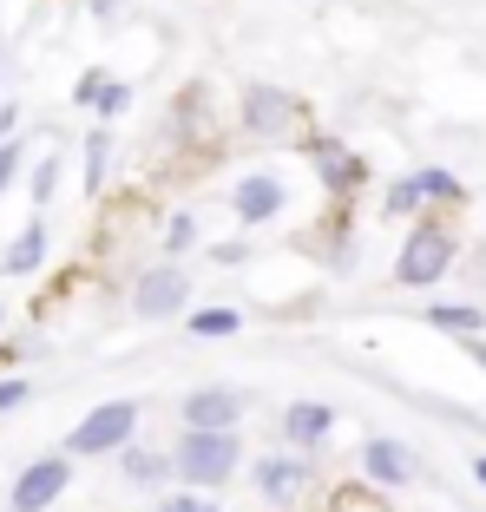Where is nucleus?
Here are the masks:
<instances>
[{"instance_id": "1", "label": "nucleus", "mask_w": 486, "mask_h": 512, "mask_svg": "<svg viewBox=\"0 0 486 512\" xmlns=\"http://www.w3.org/2000/svg\"><path fill=\"white\" fill-rule=\"evenodd\" d=\"M454 263H460V230H454V217L427 211L421 224H408L388 283H395V289H441L447 276H454Z\"/></svg>"}, {"instance_id": "2", "label": "nucleus", "mask_w": 486, "mask_h": 512, "mask_svg": "<svg viewBox=\"0 0 486 512\" xmlns=\"http://www.w3.org/2000/svg\"><path fill=\"white\" fill-rule=\"evenodd\" d=\"M171 460H178V486H191V493H224L250 467L243 434H211V427H178Z\"/></svg>"}, {"instance_id": "3", "label": "nucleus", "mask_w": 486, "mask_h": 512, "mask_svg": "<svg viewBox=\"0 0 486 512\" xmlns=\"http://www.w3.org/2000/svg\"><path fill=\"white\" fill-rule=\"evenodd\" d=\"M237 132L250 138V145H296V138H309L303 92L270 86V79H250V86L237 92Z\"/></svg>"}, {"instance_id": "4", "label": "nucleus", "mask_w": 486, "mask_h": 512, "mask_svg": "<svg viewBox=\"0 0 486 512\" xmlns=\"http://www.w3.org/2000/svg\"><path fill=\"white\" fill-rule=\"evenodd\" d=\"M138 427H145V401L112 394V401H99V407H86V414H79L60 453H73V460H112V453H125L138 440Z\"/></svg>"}, {"instance_id": "5", "label": "nucleus", "mask_w": 486, "mask_h": 512, "mask_svg": "<svg viewBox=\"0 0 486 512\" xmlns=\"http://www.w3.org/2000/svg\"><path fill=\"white\" fill-rule=\"evenodd\" d=\"M243 480L257 486V499H263V506H276V512H296L309 493H316V480H322V453L263 447L257 460L243 467Z\"/></svg>"}, {"instance_id": "6", "label": "nucleus", "mask_w": 486, "mask_h": 512, "mask_svg": "<svg viewBox=\"0 0 486 512\" xmlns=\"http://www.w3.org/2000/svg\"><path fill=\"white\" fill-rule=\"evenodd\" d=\"M289 204H296V184H289V171H276V165L243 171V178H230V191H224V211L237 217L243 230H270V224H283Z\"/></svg>"}, {"instance_id": "7", "label": "nucleus", "mask_w": 486, "mask_h": 512, "mask_svg": "<svg viewBox=\"0 0 486 512\" xmlns=\"http://www.w3.org/2000/svg\"><path fill=\"white\" fill-rule=\"evenodd\" d=\"M191 296H198V276L184 270L178 256H158L152 270H138V283H132V316L138 322H184Z\"/></svg>"}, {"instance_id": "8", "label": "nucleus", "mask_w": 486, "mask_h": 512, "mask_svg": "<svg viewBox=\"0 0 486 512\" xmlns=\"http://www.w3.org/2000/svg\"><path fill=\"white\" fill-rule=\"evenodd\" d=\"M303 151H309V171H316L322 197H335V204L362 197V184H368V158L349 145V138H335V132H309V138H303Z\"/></svg>"}, {"instance_id": "9", "label": "nucleus", "mask_w": 486, "mask_h": 512, "mask_svg": "<svg viewBox=\"0 0 486 512\" xmlns=\"http://www.w3.org/2000/svg\"><path fill=\"white\" fill-rule=\"evenodd\" d=\"M355 467H362V486H375V493H401V486H421V453H414V440L401 434H368L362 453H355Z\"/></svg>"}, {"instance_id": "10", "label": "nucleus", "mask_w": 486, "mask_h": 512, "mask_svg": "<svg viewBox=\"0 0 486 512\" xmlns=\"http://www.w3.org/2000/svg\"><path fill=\"white\" fill-rule=\"evenodd\" d=\"M66 493H73V453H40V460H27L14 473L7 512H53Z\"/></svg>"}, {"instance_id": "11", "label": "nucleus", "mask_w": 486, "mask_h": 512, "mask_svg": "<svg viewBox=\"0 0 486 512\" xmlns=\"http://www.w3.org/2000/svg\"><path fill=\"white\" fill-rule=\"evenodd\" d=\"M243 414H250V394L230 381H204L178 401V427H211V434H243Z\"/></svg>"}, {"instance_id": "12", "label": "nucleus", "mask_w": 486, "mask_h": 512, "mask_svg": "<svg viewBox=\"0 0 486 512\" xmlns=\"http://www.w3.org/2000/svg\"><path fill=\"white\" fill-rule=\"evenodd\" d=\"M112 473H119V486H132V493H171V486H178L171 447H152V440H132L125 453H112Z\"/></svg>"}, {"instance_id": "13", "label": "nucleus", "mask_w": 486, "mask_h": 512, "mask_svg": "<svg viewBox=\"0 0 486 512\" xmlns=\"http://www.w3.org/2000/svg\"><path fill=\"white\" fill-rule=\"evenodd\" d=\"M335 421H342V414H335L329 401H289L283 414H276V440H283V447H296V453H322L335 440Z\"/></svg>"}, {"instance_id": "14", "label": "nucleus", "mask_w": 486, "mask_h": 512, "mask_svg": "<svg viewBox=\"0 0 486 512\" xmlns=\"http://www.w3.org/2000/svg\"><path fill=\"white\" fill-rule=\"evenodd\" d=\"M132 99H138V86L132 79H112L106 66H86V73L73 79V106H86L99 125H119L125 112H132Z\"/></svg>"}, {"instance_id": "15", "label": "nucleus", "mask_w": 486, "mask_h": 512, "mask_svg": "<svg viewBox=\"0 0 486 512\" xmlns=\"http://www.w3.org/2000/svg\"><path fill=\"white\" fill-rule=\"evenodd\" d=\"M46 250H53V237H46V217H27V224L14 230V237L0 243V276H40L46 270Z\"/></svg>"}, {"instance_id": "16", "label": "nucleus", "mask_w": 486, "mask_h": 512, "mask_svg": "<svg viewBox=\"0 0 486 512\" xmlns=\"http://www.w3.org/2000/svg\"><path fill=\"white\" fill-rule=\"evenodd\" d=\"M421 322L441 329V335H454V342H467V335H486V302L480 296H434L421 309Z\"/></svg>"}, {"instance_id": "17", "label": "nucleus", "mask_w": 486, "mask_h": 512, "mask_svg": "<svg viewBox=\"0 0 486 512\" xmlns=\"http://www.w3.org/2000/svg\"><path fill=\"white\" fill-rule=\"evenodd\" d=\"M381 224H421L427 217V191H421V171H395L381 184V204H375Z\"/></svg>"}, {"instance_id": "18", "label": "nucleus", "mask_w": 486, "mask_h": 512, "mask_svg": "<svg viewBox=\"0 0 486 512\" xmlns=\"http://www.w3.org/2000/svg\"><path fill=\"white\" fill-rule=\"evenodd\" d=\"M112 158H119V138H112V125H92V132H86V145H79V178H86V197H99V191H106Z\"/></svg>"}, {"instance_id": "19", "label": "nucleus", "mask_w": 486, "mask_h": 512, "mask_svg": "<svg viewBox=\"0 0 486 512\" xmlns=\"http://www.w3.org/2000/svg\"><path fill=\"white\" fill-rule=\"evenodd\" d=\"M421 171V191H427V211H441V217H454V211H467V184L454 178L447 165H414Z\"/></svg>"}, {"instance_id": "20", "label": "nucleus", "mask_w": 486, "mask_h": 512, "mask_svg": "<svg viewBox=\"0 0 486 512\" xmlns=\"http://www.w3.org/2000/svg\"><path fill=\"white\" fill-rule=\"evenodd\" d=\"M243 322H250V309L217 302V309H191V316H184V335H198V342H224V335H237Z\"/></svg>"}, {"instance_id": "21", "label": "nucleus", "mask_w": 486, "mask_h": 512, "mask_svg": "<svg viewBox=\"0 0 486 512\" xmlns=\"http://www.w3.org/2000/svg\"><path fill=\"white\" fill-rule=\"evenodd\" d=\"M60 151H40V165H33V178H27V197H33V217H46V204L60 197Z\"/></svg>"}, {"instance_id": "22", "label": "nucleus", "mask_w": 486, "mask_h": 512, "mask_svg": "<svg viewBox=\"0 0 486 512\" xmlns=\"http://www.w3.org/2000/svg\"><path fill=\"white\" fill-rule=\"evenodd\" d=\"M322 256H329V276H349L355 270V230L342 217H329V237H322Z\"/></svg>"}, {"instance_id": "23", "label": "nucleus", "mask_w": 486, "mask_h": 512, "mask_svg": "<svg viewBox=\"0 0 486 512\" xmlns=\"http://www.w3.org/2000/svg\"><path fill=\"white\" fill-rule=\"evenodd\" d=\"M152 512H224V493H191V486H171V493H158Z\"/></svg>"}, {"instance_id": "24", "label": "nucleus", "mask_w": 486, "mask_h": 512, "mask_svg": "<svg viewBox=\"0 0 486 512\" xmlns=\"http://www.w3.org/2000/svg\"><path fill=\"white\" fill-rule=\"evenodd\" d=\"M27 151H33V145H27L20 132H14V138H0V204H7V191H14L20 171H27Z\"/></svg>"}, {"instance_id": "25", "label": "nucleus", "mask_w": 486, "mask_h": 512, "mask_svg": "<svg viewBox=\"0 0 486 512\" xmlns=\"http://www.w3.org/2000/svg\"><path fill=\"white\" fill-rule=\"evenodd\" d=\"M198 237H204V230H198V211H171L165 217V256H184Z\"/></svg>"}, {"instance_id": "26", "label": "nucleus", "mask_w": 486, "mask_h": 512, "mask_svg": "<svg viewBox=\"0 0 486 512\" xmlns=\"http://www.w3.org/2000/svg\"><path fill=\"white\" fill-rule=\"evenodd\" d=\"M204 263H211V270H243V263H250V243L217 237V243H204Z\"/></svg>"}, {"instance_id": "27", "label": "nucleus", "mask_w": 486, "mask_h": 512, "mask_svg": "<svg viewBox=\"0 0 486 512\" xmlns=\"http://www.w3.org/2000/svg\"><path fill=\"white\" fill-rule=\"evenodd\" d=\"M33 401V381L27 375H0V414H20Z\"/></svg>"}, {"instance_id": "28", "label": "nucleus", "mask_w": 486, "mask_h": 512, "mask_svg": "<svg viewBox=\"0 0 486 512\" xmlns=\"http://www.w3.org/2000/svg\"><path fill=\"white\" fill-rule=\"evenodd\" d=\"M86 14L99 20V27H119V20H125V0H86Z\"/></svg>"}, {"instance_id": "29", "label": "nucleus", "mask_w": 486, "mask_h": 512, "mask_svg": "<svg viewBox=\"0 0 486 512\" xmlns=\"http://www.w3.org/2000/svg\"><path fill=\"white\" fill-rule=\"evenodd\" d=\"M473 480H480V486H486V453H473Z\"/></svg>"}, {"instance_id": "30", "label": "nucleus", "mask_w": 486, "mask_h": 512, "mask_svg": "<svg viewBox=\"0 0 486 512\" xmlns=\"http://www.w3.org/2000/svg\"><path fill=\"white\" fill-rule=\"evenodd\" d=\"M0 335H7V302H0Z\"/></svg>"}]
</instances>
